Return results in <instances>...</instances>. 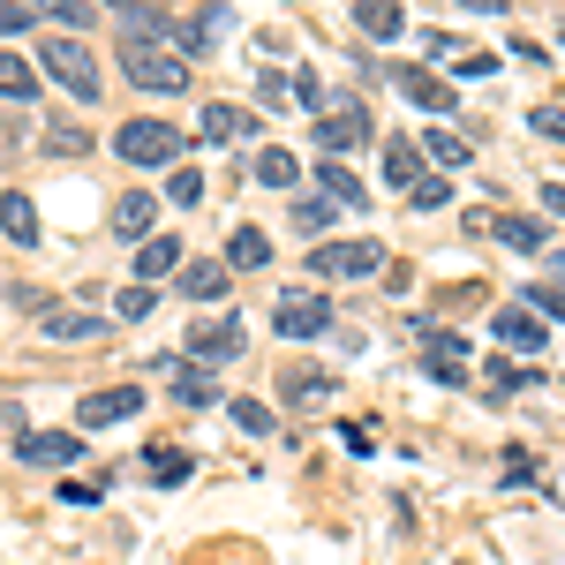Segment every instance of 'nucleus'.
<instances>
[{"label": "nucleus", "instance_id": "nucleus-25", "mask_svg": "<svg viewBox=\"0 0 565 565\" xmlns=\"http://www.w3.org/2000/svg\"><path fill=\"white\" fill-rule=\"evenodd\" d=\"M309 174L324 181V196H332L340 212H362V204H370V189H362V181H354L348 167H340V159H324V167H309Z\"/></svg>", "mask_w": 565, "mask_h": 565}, {"label": "nucleus", "instance_id": "nucleus-10", "mask_svg": "<svg viewBox=\"0 0 565 565\" xmlns=\"http://www.w3.org/2000/svg\"><path fill=\"white\" fill-rule=\"evenodd\" d=\"M76 452H84V430H23L15 437L23 468H76Z\"/></svg>", "mask_w": 565, "mask_h": 565}, {"label": "nucleus", "instance_id": "nucleus-8", "mask_svg": "<svg viewBox=\"0 0 565 565\" xmlns=\"http://www.w3.org/2000/svg\"><path fill=\"white\" fill-rule=\"evenodd\" d=\"M136 407H143L136 385H98V392H84V407H76V430H121V423H136Z\"/></svg>", "mask_w": 565, "mask_h": 565}, {"label": "nucleus", "instance_id": "nucleus-14", "mask_svg": "<svg viewBox=\"0 0 565 565\" xmlns=\"http://www.w3.org/2000/svg\"><path fill=\"white\" fill-rule=\"evenodd\" d=\"M279 392H287V407H332L340 399V377L332 370H309V362H287L279 370Z\"/></svg>", "mask_w": 565, "mask_h": 565}, {"label": "nucleus", "instance_id": "nucleus-12", "mask_svg": "<svg viewBox=\"0 0 565 565\" xmlns=\"http://www.w3.org/2000/svg\"><path fill=\"white\" fill-rule=\"evenodd\" d=\"M159 370H167V392H174L181 407H218V385L204 362H189V354H159Z\"/></svg>", "mask_w": 565, "mask_h": 565}, {"label": "nucleus", "instance_id": "nucleus-41", "mask_svg": "<svg viewBox=\"0 0 565 565\" xmlns=\"http://www.w3.org/2000/svg\"><path fill=\"white\" fill-rule=\"evenodd\" d=\"M151 309H159V287H129V295H121V317H151Z\"/></svg>", "mask_w": 565, "mask_h": 565}, {"label": "nucleus", "instance_id": "nucleus-17", "mask_svg": "<svg viewBox=\"0 0 565 565\" xmlns=\"http://www.w3.org/2000/svg\"><path fill=\"white\" fill-rule=\"evenodd\" d=\"M39 324H45V340L68 348V340H98V332H106V309H45Z\"/></svg>", "mask_w": 565, "mask_h": 565}, {"label": "nucleus", "instance_id": "nucleus-6", "mask_svg": "<svg viewBox=\"0 0 565 565\" xmlns=\"http://www.w3.org/2000/svg\"><path fill=\"white\" fill-rule=\"evenodd\" d=\"M332 324H340V317H332L324 295H287V302L271 309V332H279V340H295V348H302V340H324Z\"/></svg>", "mask_w": 565, "mask_h": 565}, {"label": "nucleus", "instance_id": "nucleus-22", "mask_svg": "<svg viewBox=\"0 0 565 565\" xmlns=\"http://www.w3.org/2000/svg\"><path fill=\"white\" fill-rule=\"evenodd\" d=\"M354 31H370V39H407V8H399V0H354Z\"/></svg>", "mask_w": 565, "mask_h": 565}, {"label": "nucleus", "instance_id": "nucleus-39", "mask_svg": "<svg viewBox=\"0 0 565 565\" xmlns=\"http://www.w3.org/2000/svg\"><path fill=\"white\" fill-rule=\"evenodd\" d=\"M482 385H490V392H521L527 370H521V362H490V370H482Z\"/></svg>", "mask_w": 565, "mask_h": 565}, {"label": "nucleus", "instance_id": "nucleus-38", "mask_svg": "<svg viewBox=\"0 0 565 565\" xmlns=\"http://www.w3.org/2000/svg\"><path fill=\"white\" fill-rule=\"evenodd\" d=\"M31 8H39V15H53V23H68V31H76V23H90V0H31Z\"/></svg>", "mask_w": 565, "mask_h": 565}, {"label": "nucleus", "instance_id": "nucleus-37", "mask_svg": "<svg viewBox=\"0 0 565 565\" xmlns=\"http://www.w3.org/2000/svg\"><path fill=\"white\" fill-rule=\"evenodd\" d=\"M527 129L551 136V143H565V98H558V106H527Z\"/></svg>", "mask_w": 565, "mask_h": 565}, {"label": "nucleus", "instance_id": "nucleus-34", "mask_svg": "<svg viewBox=\"0 0 565 565\" xmlns=\"http://www.w3.org/2000/svg\"><path fill=\"white\" fill-rule=\"evenodd\" d=\"M84 143H90V136L76 129V121H45V151H61V159H76Z\"/></svg>", "mask_w": 565, "mask_h": 565}, {"label": "nucleus", "instance_id": "nucleus-40", "mask_svg": "<svg viewBox=\"0 0 565 565\" xmlns=\"http://www.w3.org/2000/svg\"><path fill=\"white\" fill-rule=\"evenodd\" d=\"M167 196H174V204H196V196H204V174H196V167H174Z\"/></svg>", "mask_w": 565, "mask_h": 565}, {"label": "nucleus", "instance_id": "nucleus-42", "mask_svg": "<svg viewBox=\"0 0 565 565\" xmlns=\"http://www.w3.org/2000/svg\"><path fill=\"white\" fill-rule=\"evenodd\" d=\"M543 212L565 218V181H543Z\"/></svg>", "mask_w": 565, "mask_h": 565}, {"label": "nucleus", "instance_id": "nucleus-26", "mask_svg": "<svg viewBox=\"0 0 565 565\" xmlns=\"http://www.w3.org/2000/svg\"><path fill=\"white\" fill-rule=\"evenodd\" d=\"M0 98H15V106L39 98V68H31L23 53H8V45H0Z\"/></svg>", "mask_w": 565, "mask_h": 565}, {"label": "nucleus", "instance_id": "nucleus-24", "mask_svg": "<svg viewBox=\"0 0 565 565\" xmlns=\"http://www.w3.org/2000/svg\"><path fill=\"white\" fill-rule=\"evenodd\" d=\"M196 129L212 136V143H242V136L257 129V114H249V106H226V98H218V106H204V121H196Z\"/></svg>", "mask_w": 565, "mask_h": 565}, {"label": "nucleus", "instance_id": "nucleus-36", "mask_svg": "<svg viewBox=\"0 0 565 565\" xmlns=\"http://www.w3.org/2000/svg\"><path fill=\"white\" fill-rule=\"evenodd\" d=\"M445 196H452V181H445V174H423L415 189H407V204H415V212H437Z\"/></svg>", "mask_w": 565, "mask_h": 565}, {"label": "nucleus", "instance_id": "nucleus-20", "mask_svg": "<svg viewBox=\"0 0 565 565\" xmlns=\"http://www.w3.org/2000/svg\"><path fill=\"white\" fill-rule=\"evenodd\" d=\"M181 295H189V302H226V257L181 264Z\"/></svg>", "mask_w": 565, "mask_h": 565}, {"label": "nucleus", "instance_id": "nucleus-23", "mask_svg": "<svg viewBox=\"0 0 565 565\" xmlns=\"http://www.w3.org/2000/svg\"><path fill=\"white\" fill-rule=\"evenodd\" d=\"M490 234H498L505 249H521V257H535V249L551 242V226H543V218H527V212H505V218H490Z\"/></svg>", "mask_w": 565, "mask_h": 565}, {"label": "nucleus", "instance_id": "nucleus-32", "mask_svg": "<svg viewBox=\"0 0 565 565\" xmlns=\"http://www.w3.org/2000/svg\"><path fill=\"white\" fill-rule=\"evenodd\" d=\"M226 415H234L249 437H271V407H264V399H226Z\"/></svg>", "mask_w": 565, "mask_h": 565}, {"label": "nucleus", "instance_id": "nucleus-2", "mask_svg": "<svg viewBox=\"0 0 565 565\" xmlns=\"http://www.w3.org/2000/svg\"><path fill=\"white\" fill-rule=\"evenodd\" d=\"M181 151H189V136L174 121H159V114H136V121L114 129V159L121 167H174Z\"/></svg>", "mask_w": 565, "mask_h": 565}, {"label": "nucleus", "instance_id": "nucleus-27", "mask_svg": "<svg viewBox=\"0 0 565 565\" xmlns=\"http://www.w3.org/2000/svg\"><path fill=\"white\" fill-rule=\"evenodd\" d=\"M257 181L264 189H295V181H302V159H295L287 143H271V151H257Z\"/></svg>", "mask_w": 565, "mask_h": 565}, {"label": "nucleus", "instance_id": "nucleus-45", "mask_svg": "<svg viewBox=\"0 0 565 565\" xmlns=\"http://www.w3.org/2000/svg\"><path fill=\"white\" fill-rule=\"evenodd\" d=\"M551 271H558V279H565V257H551Z\"/></svg>", "mask_w": 565, "mask_h": 565}, {"label": "nucleus", "instance_id": "nucleus-43", "mask_svg": "<svg viewBox=\"0 0 565 565\" xmlns=\"http://www.w3.org/2000/svg\"><path fill=\"white\" fill-rule=\"evenodd\" d=\"M460 8H476V15H505V0H460Z\"/></svg>", "mask_w": 565, "mask_h": 565}, {"label": "nucleus", "instance_id": "nucleus-31", "mask_svg": "<svg viewBox=\"0 0 565 565\" xmlns=\"http://www.w3.org/2000/svg\"><path fill=\"white\" fill-rule=\"evenodd\" d=\"M423 151H430L437 167H468V136H452V129H430V136H423Z\"/></svg>", "mask_w": 565, "mask_h": 565}, {"label": "nucleus", "instance_id": "nucleus-35", "mask_svg": "<svg viewBox=\"0 0 565 565\" xmlns=\"http://www.w3.org/2000/svg\"><path fill=\"white\" fill-rule=\"evenodd\" d=\"M31 23H39V8H31V0H0V39H23Z\"/></svg>", "mask_w": 565, "mask_h": 565}, {"label": "nucleus", "instance_id": "nucleus-16", "mask_svg": "<svg viewBox=\"0 0 565 565\" xmlns=\"http://www.w3.org/2000/svg\"><path fill=\"white\" fill-rule=\"evenodd\" d=\"M423 159H430V151H423V143H415V136H392V143H385V181H392V189H399V196H407V189H415V181L430 174V167H423Z\"/></svg>", "mask_w": 565, "mask_h": 565}, {"label": "nucleus", "instance_id": "nucleus-1", "mask_svg": "<svg viewBox=\"0 0 565 565\" xmlns=\"http://www.w3.org/2000/svg\"><path fill=\"white\" fill-rule=\"evenodd\" d=\"M114 61H121V76H129L136 90H151V98H181V90H189V61H181L159 31L121 23V31H114Z\"/></svg>", "mask_w": 565, "mask_h": 565}, {"label": "nucleus", "instance_id": "nucleus-21", "mask_svg": "<svg viewBox=\"0 0 565 565\" xmlns=\"http://www.w3.org/2000/svg\"><path fill=\"white\" fill-rule=\"evenodd\" d=\"M271 264V234L264 226H234L226 234V271H264Z\"/></svg>", "mask_w": 565, "mask_h": 565}, {"label": "nucleus", "instance_id": "nucleus-9", "mask_svg": "<svg viewBox=\"0 0 565 565\" xmlns=\"http://www.w3.org/2000/svg\"><path fill=\"white\" fill-rule=\"evenodd\" d=\"M226 31H234V8H226V0H204V8H196V15L174 31L181 61H204V53H218V45H226Z\"/></svg>", "mask_w": 565, "mask_h": 565}, {"label": "nucleus", "instance_id": "nucleus-11", "mask_svg": "<svg viewBox=\"0 0 565 565\" xmlns=\"http://www.w3.org/2000/svg\"><path fill=\"white\" fill-rule=\"evenodd\" d=\"M114 242H136V249H143V242H151V234H159V196H151V189H129V196H114Z\"/></svg>", "mask_w": 565, "mask_h": 565}, {"label": "nucleus", "instance_id": "nucleus-28", "mask_svg": "<svg viewBox=\"0 0 565 565\" xmlns=\"http://www.w3.org/2000/svg\"><path fill=\"white\" fill-rule=\"evenodd\" d=\"M136 271H143V279H167V271H181V242H174V234H151V242L136 249Z\"/></svg>", "mask_w": 565, "mask_h": 565}, {"label": "nucleus", "instance_id": "nucleus-15", "mask_svg": "<svg viewBox=\"0 0 565 565\" xmlns=\"http://www.w3.org/2000/svg\"><path fill=\"white\" fill-rule=\"evenodd\" d=\"M392 84H399L407 106H423V114H452V84L430 76V68H407V61H399V68H392Z\"/></svg>", "mask_w": 565, "mask_h": 565}, {"label": "nucleus", "instance_id": "nucleus-7", "mask_svg": "<svg viewBox=\"0 0 565 565\" xmlns=\"http://www.w3.org/2000/svg\"><path fill=\"white\" fill-rule=\"evenodd\" d=\"M242 340H249V332H242V317L226 309V317H204V324H189V340H181V354L212 370V362H234V354H242Z\"/></svg>", "mask_w": 565, "mask_h": 565}, {"label": "nucleus", "instance_id": "nucleus-3", "mask_svg": "<svg viewBox=\"0 0 565 565\" xmlns=\"http://www.w3.org/2000/svg\"><path fill=\"white\" fill-rule=\"evenodd\" d=\"M39 61H45V76L68 90V98H84V106H98V90H106V76H98V53H90L76 31H61V39H45L39 45Z\"/></svg>", "mask_w": 565, "mask_h": 565}, {"label": "nucleus", "instance_id": "nucleus-30", "mask_svg": "<svg viewBox=\"0 0 565 565\" xmlns=\"http://www.w3.org/2000/svg\"><path fill=\"white\" fill-rule=\"evenodd\" d=\"M287 226L309 234V242H324V226H340V204L324 196V204H287Z\"/></svg>", "mask_w": 565, "mask_h": 565}, {"label": "nucleus", "instance_id": "nucleus-33", "mask_svg": "<svg viewBox=\"0 0 565 565\" xmlns=\"http://www.w3.org/2000/svg\"><path fill=\"white\" fill-rule=\"evenodd\" d=\"M521 302L535 309L543 324H551V317H558V324H565V287H521Z\"/></svg>", "mask_w": 565, "mask_h": 565}, {"label": "nucleus", "instance_id": "nucleus-29", "mask_svg": "<svg viewBox=\"0 0 565 565\" xmlns=\"http://www.w3.org/2000/svg\"><path fill=\"white\" fill-rule=\"evenodd\" d=\"M189 468H196V460H189V452H174V445L143 452V476L159 482V490H181V482H189Z\"/></svg>", "mask_w": 565, "mask_h": 565}, {"label": "nucleus", "instance_id": "nucleus-13", "mask_svg": "<svg viewBox=\"0 0 565 565\" xmlns=\"http://www.w3.org/2000/svg\"><path fill=\"white\" fill-rule=\"evenodd\" d=\"M490 332H498V348H505V354H535V348H551V332H543V317H535L527 302L498 309V317H490Z\"/></svg>", "mask_w": 565, "mask_h": 565}, {"label": "nucleus", "instance_id": "nucleus-4", "mask_svg": "<svg viewBox=\"0 0 565 565\" xmlns=\"http://www.w3.org/2000/svg\"><path fill=\"white\" fill-rule=\"evenodd\" d=\"M309 271H317V279H377V271H385V249L362 242V234H354V242H317V249H309Z\"/></svg>", "mask_w": 565, "mask_h": 565}, {"label": "nucleus", "instance_id": "nucleus-19", "mask_svg": "<svg viewBox=\"0 0 565 565\" xmlns=\"http://www.w3.org/2000/svg\"><path fill=\"white\" fill-rule=\"evenodd\" d=\"M0 226H8V242H15V249H39V204H31V196H23V189H8V196H0Z\"/></svg>", "mask_w": 565, "mask_h": 565}, {"label": "nucleus", "instance_id": "nucleus-44", "mask_svg": "<svg viewBox=\"0 0 565 565\" xmlns=\"http://www.w3.org/2000/svg\"><path fill=\"white\" fill-rule=\"evenodd\" d=\"M0 423H15V407H8V399H0Z\"/></svg>", "mask_w": 565, "mask_h": 565}, {"label": "nucleus", "instance_id": "nucleus-5", "mask_svg": "<svg viewBox=\"0 0 565 565\" xmlns=\"http://www.w3.org/2000/svg\"><path fill=\"white\" fill-rule=\"evenodd\" d=\"M370 106H324V114H317V151H324V159H354V151H362V143H370Z\"/></svg>", "mask_w": 565, "mask_h": 565}, {"label": "nucleus", "instance_id": "nucleus-18", "mask_svg": "<svg viewBox=\"0 0 565 565\" xmlns=\"http://www.w3.org/2000/svg\"><path fill=\"white\" fill-rule=\"evenodd\" d=\"M90 8H114V15H129L136 31H159L167 45H174V31H181V23H174V8H167V0H90Z\"/></svg>", "mask_w": 565, "mask_h": 565}]
</instances>
